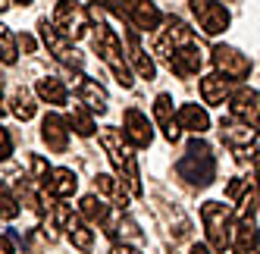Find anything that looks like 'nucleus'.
<instances>
[{"instance_id":"obj_12","label":"nucleus","mask_w":260,"mask_h":254,"mask_svg":"<svg viewBox=\"0 0 260 254\" xmlns=\"http://www.w3.org/2000/svg\"><path fill=\"white\" fill-rule=\"evenodd\" d=\"M166 66H170L179 79H191V76H198V69L204 66V57H201V47H179V50H173L170 57H166Z\"/></svg>"},{"instance_id":"obj_8","label":"nucleus","mask_w":260,"mask_h":254,"mask_svg":"<svg viewBox=\"0 0 260 254\" xmlns=\"http://www.w3.org/2000/svg\"><path fill=\"white\" fill-rule=\"evenodd\" d=\"M188 4H191V13L198 16V25L204 28V35H222L229 28L232 16L219 0H188Z\"/></svg>"},{"instance_id":"obj_16","label":"nucleus","mask_w":260,"mask_h":254,"mask_svg":"<svg viewBox=\"0 0 260 254\" xmlns=\"http://www.w3.org/2000/svg\"><path fill=\"white\" fill-rule=\"evenodd\" d=\"M76 94H79L82 107H88V110H94V113H107V110H110V98H107V91H104V88H101L94 79L79 76V82H76Z\"/></svg>"},{"instance_id":"obj_26","label":"nucleus","mask_w":260,"mask_h":254,"mask_svg":"<svg viewBox=\"0 0 260 254\" xmlns=\"http://www.w3.org/2000/svg\"><path fill=\"white\" fill-rule=\"evenodd\" d=\"M66 125H72V129H76L82 138L94 135V129H98V125H94V116H91V110H88V107H82V104H76V107L69 110V119H66Z\"/></svg>"},{"instance_id":"obj_1","label":"nucleus","mask_w":260,"mask_h":254,"mask_svg":"<svg viewBox=\"0 0 260 254\" xmlns=\"http://www.w3.org/2000/svg\"><path fill=\"white\" fill-rule=\"evenodd\" d=\"M101 144H104V151H107L110 163H113V170H116V179L128 185V195H135V198H138V195L144 192V188H141L138 160H135L132 148L125 144L122 132L113 129V125H104V129H101Z\"/></svg>"},{"instance_id":"obj_39","label":"nucleus","mask_w":260,"mask_h":254,"mask_svg":"<svg viewBox=\"0 0 260 254\" xmlns=\"http://www.w3.org/2000/svg\"><path fill=\"white\" fill-rule=\"evenodd\" d=\"M13 4H22V7H28V4H31V0H13Z\"/></svg>"},{"instance_id":"obj_9","label":"nucleus","mask_w":260,"mask_h":254,"mask_svg":"<svg viewBox=\"0 0 260 254\" xmlns=\"http://www.w3.org/2000/svg\"><path fill=\"white\" fill-rule=\"evenodd\" d=\"M191 44H198V41H194V31L185 25L179 16H170V19H166V28L160 31V38H157L154 47H157L160 57L166 60L173 50H179V47H191Z\"/></svg>"},{"instance_id":"obj_27","label":"nucleus","mask_w":260,"mask_h":254,"mask_svg":"<svg viewBox=\"0 0 260 254\" xmlns=\"http://www.w3.org/2000/svg\"><path fill=\"white\" fill-rule=\"evenodd\" d=\"M10 110H13L16 119H22V122L35 116V98L28 94V88H16V91H13V98H10Z\"/></svg>"},{"instance_id":"obj_34","label":"nucleus","mask_w":260,"mask_h":254,"mask_svg":"<svg viewBox=\"0 0 260 254\" xmlns=\"http://www.w3.org/2000/svg\"><path fill=\"white\" fill-rule=\"evenodd\" d=\"M19 47H22L25 53H35V47H38V44H35L31 35H19Z\"/></svg>"},{"instance_id":"obj_13","label":"nucleus","mask_w":260,"mask_h":254,"mask_svg":"<svg viewBox=\"0 0 260 254\" xmlns=\"http://www.w3.org/2000/svg\"><path fill=\"white\" fill-rule=\"evenodd\" d=\"M41 138H44V144L53 154H63L66 144H69V125H66V119L60 113H47L44 122H41Z\"/></svg>"},{"instance_id":"obj_35","label":"nucleus","mask_w":260,"mask_h":254,"mask_svg":"<svg viewBox=\"0 0 260 254\" xmlns=\"http://www.w3.org/2000/svg\"><path fill=\"white\" fill-rule=\"evenodd\" d=\"M110 254H141V251H138V248H132V245H125V242H122V245H113V248H110Z\"/></svg>"},{"instance_id":"obj_33","label":"nucleus","mask_w":260,"mask_h":254,"mask_svg":"<svg viewBox=\"0 0 260 254\" xmlns=\"http://www.w3.org/2000/svg\"><path fill=\"white\" fill-rule=\"evenodd\" d=\"M13 154V138H10V132L0 125V160H7Z\"/></svg>"},{"instance_id":"obj_18","label":"nucleus","mask_w":260,"mask_h":254,"mask_svg":"<svg viewBox=\"0 0 260 254\" xmlns=\"http://www.w3.org/2000/svg\"><path fill=\"white\" fill-rule=\"evenodd\" d=\"M125 44H128V66H135L138 76L151 82V79L157 76V66H154V60L144 53V47H141V41H138V35H135L132 28H125Z\"/></svg>"},{"instance_id":"obj_11","label":"nucleus","mask_w":260,"mask_h":254,"mask_svg":"<svg viewBox=\"0 0 260 254\" xmlns=\"http://www.w3.org/2000/svg\"><path fill=\"white\" fill-rule=\"evenodd\" d=\"M125 16L141 31H154L163 22V13L154 7V0H125Z\"/></svg>"},{"instance_id":"obj_17","label":"nucleus","mask_w":260,"mask_h":254,"mask_svg":"<svg viewBox=\"0 0 260 254\" xmlns=\"http://www.w3.org/2000/svg\"><path fill=\"white\" fill-rule=\"evenodd\" d=\"M76 188H79V179H76V173H72V170H66V167H60V170H50L47 182H44V192L53 198V201H66V198H72V195H76Z\"/></svg>"},{"instance_id":"obj_10","label":"nucleus","mask_w":260,"mask_h":254,"mask_svg":"<svg viewBox=\"0 0 260 254\" xmlns=\"http://www.w3.org/2000/svg\"><path fill=\"white\" fill-rule=\"evenodd\" d=\"M122 129H125V138H128L132 148H138V151L151 148L154 129H151V122H147V116L138 110V107H128V110L122 113Z\"/></svg>"},{"instance_id":"obj_23","label":"nucleus","mask_w":260,"mask_h":254,"mask_svg":"<svg viewBox=\"0 0 260 254\" xmlns=\"http://www.w3.org/2000/svg\"><path fill=\"white\" fill-rule=\"evenodd\" d=\"M35 91H38V98H41V101L57 104V107H63V104H66V98H69V91H66L63 79H57V76H44V79H38Z\"/></svg>"},{"instance_id":"obj_28","label":"nucleus","mask_w":260,"mask_h":254,"mask_svg":"<svg viewBox=\"0 0 260 254\" xmlns=\"http://www.w3.org/2000/svg\"><path fill=\"white\" fill-rule=\"evenodd\" d=\"M16 38H13V31L7 28V25H0V63H7V66H13L16 63Z\"/></svg>"},{"instance_id":"obj_32","label":"nucleus","mask_w":260,"mask_h":254,"mask_svg":"<svg viewBox=\"0 0 260 254\" xmlns=\"http://www.w3.org/2000/svg\"><path fill=\"white\" fill-rule=\"evenodd\" d=\"M248 188H251L248 179H235V182H229V188H226V198H232V201H235V198H241Z\"/></svg>"},{"instance_id":"obj_3","label":"nucleus","mask_w":260,"mask_h":254,"mask_svg":"<svg viewBox=\"0 0 260 254\" xmlns=\"http://www.w3.org/2000/svg\"><path fill=\"white\" fill-rule=\"evenodd\" d=\"M91 41H94V50L101 53V60L110 66V72H113V79L122 85V88H132V66H128V60L122 57V41L119 35L110 28L107 22L94 19V31H91Z\"/></svg>"},{"instance_id":"obj_6","label":"nucleus","mask_w":260,"mask_h":254,"mask_svg":"<svg viewBox=\"0 0 260 254\" xmlns=\"http://www.w3.org/2000/svg\"><path fill=\"white\" fill-rule=\"evenodd\" d=\"M210 60L216 66V76H222L226 82H241L251 76V60L241 53L238 47H229V44H216L210 50Z\"/></svg>"},{"instance_id":"obj_25","label":"nucleus","mask_w":260,"mask_h":254,"mask_svg":"<svg viewBox=\"0 0 260 254\" xmlns=\"http://www.w3.org/2000/svg\"><path fill=\"white\" fill-rule=\"evenodd\" d=\"M219 132H222V141L232 144V148H245V144H254V129L245 122H222L219 125Z\"/></svg>"},{"instance_id":"obj_21","label":"nucleus","mask_w":260,"mask_h":254,"mask_svg":"<svg viewBox=\"0 0 260 254\" xmlns=\"http://www.w3.org/2000/svg\"><path fill=\"white\" fill-rule=\"evenodd\" d=\"M63 229H69V242L76 245L79 251L88 254L91 248H94V232L88 229V223L82 220V216H72V213H69V216H66V223H63Z\"/></svg>"},{"instance_id":"obj_38","label":"nucleus","mask_w":260,"mask_h":254,"mask_svg":"<svg viewBox=\"0 0 260 254\" xmlns=\"http://www.w3.org/2000/svg\"><path fill=\"white\" fill-rule=\"evenodd\" d=\"M188 254H210V248L198 242V245H191V251H188Z\"/></svg>"},{"instance_id":"obj_41","label":"nucleus","mask_w":260,"mask_h":254,"mask_svg":"<svg viewBox=\"0 0 260 254\" xmlns=\"http://www.w3.org/2000/svg\"><path fill=\"white\" fill-rule=\"evenodd\" d=\"M7 113V107H4V101H0V116H4Z\"/></svg>"},{"instance_id":"obj_31","label":"nucleus","mask_w":260,"mask_h":254,"mask_svg":"<svg viewBox=\"0 0 260 254\" xmlns=\"http://www.w3.org/2000/svg\"><path fill=\"white\" fill-rule=\"evenodd\" d=\"M119 235H122V242H135V245L144 239L141 229H138V223L132 220V216H122V220H119Z\"/></svg>"},{"instance_id":"obj_4","label":"nucleus","mask_w":260,"mask_h":254,"mask_svg":"<svg viewBox=\"0 0 260 254\" xmlns=\"http://www.w3.org/2000/svg\"><path fill=\"white\" fill-rule=\"evenodd\" d=\"M201 220L207 226V239H210V248L213 251H229V242H232V226H235V213L219 204V201H204L201 207Z\"/></svg>"},{"instance_id":"obj_20","label":"nucleus","mask_w":260,"mask_h":254,"mask_svg":"<svg viewBox=\"0 0 260 254\" xmlns=\"http://www.w3.org/2000/svg\"><path fill=\"white\" fill-rule=\"evenodd\" d=\"M154 116H157V122H160V129H163V135H166V141H179V135H182V129L176 125V116H173V98L170 94H157V101H154Z\"/></svg>"},{"instance_id":"obj_14","label":"nucleus","mask_w":260,"mask_h":254,"mask_svg":"<svg viewBox=\"0 0 260 254\" xmlns=\"http://www.w3.org/2000/svg\"><path fill=\"white\" fill-rule=\"evenodd\" d=\"M229 113H232V119L257 129V91H254V88H238V91L232 94Z\"/></svg>"},{"instance_id":"obj_5","label":"nucleus","mask_w":260,"mask_h":254,"mask_svg":"<svg viewBox=\"0 0 260 254\" xmlns=\"http://www.w3.org/2000/svg\"><path fill=\"white\" fill-rule=\"evenodd\" d=\"M88 10L79 4V0H60L57 10H53V28H57L66 41H79L85 38V31H88Z\"/></svg>"},{"instance_id":"obj_15","label":"nucleus","mask_w":260,"mask_h":254,"mask_svg":"<svg viewBox=\"0 0 260 254\" xmlns=\"http://www.w3.org/2000/svg\"><path fill=\"white\" fill-rule=\"evenodd\" d=\"M79 210L88 223H101L107 235H116V229L110 226V201L101 195H85L82 201H79Z\"/></svg>"},{"instance_id":"obj_36","label":"nucleus","mask_w":260,"mask_h":254,"mask_svg":"<svg viewBox=\"0 0 260 254\" xmlns=\"http://www.w3.org/2000/svg\"><path fill=\"white\" fill-rule=\"evenodd\" d=\"M98 4L104 10H110V13H119V0H98Z\"/></svg>"},{"instance_id":"obj_29","label":"nucleus","mask_w":260,"mask_h":254,"mask_svg":"<svg viewBox=\"0 0 260 254\" xmlns=\"http://www.w3.org/2000/svg\"><path fill=\"white\" fill-rule=\"evenodd\" d=\"M19 216V201L7 192V185L0 182V220H16Z\"/></svg>"},{"instance_id":"obj_19","label":"nucleus","mask_w":260,"mask_h":254,"mask_svg":"<svg viewBox=\"0 0 260 254\" xmlns=\"http://www.w3.org/2000/svg\"><path fill=\"white\" fill-rule=\"evenodd\" d=\"M176 125H179V129L194 132V135H204V132L210 129V116H207V110H204V107H198V104H182L179 113H176Z\"/></svg>"},{"instance_id":"obj_24","label":"nucleus","mask_w":260,"mask_h":254,"mask_svg":"<svg viewBox=\"0 0 260 254\" xmlns=\"http://www.w3.org/2000/svg\"><path fill=\"white\" fill-rule=\"evenodd\" d=\"M94 185H98V192L104 195V198H110L116 207H125L128 204V192L122 188V182L116 176H107V173H98V179H94Z\"/></svg>"},{"instance_id":"obj_7","label":"nucleus","mask_w":260,"mask_h":254,"mask_svg":"<svg viewBox=\"0 0 260 254\" xmlns=\"http://www.w3.org/2000/svg\"><path fill=\"white\" fill-rule=\"evenodd\" d=\"M38 28H41V41L47 44V50L53 53V60L57 63H63V66H69V69H76V72H82V66H85V57L72 47V41H66L63 35L53 28L47 19H38Z\"/></svg>"},{"instance_id":"obj_37","label":"nucleus","mask_w":260,"mask_h":254,"mask_svg":"<svg viewBox=\"0 0 260 254\" xmlns=\"http://www.w3.org/2000/svg\"><path fill=\"white\" fill-rule=\"evenodd\" d=\"M0 254H16V248H13L10 239H0Z\"/></svg>"},{"instance_id":"obj_30","label":"nucleus","mask_w":260,"mask_h":254,"mask_svg":"<svg viewBox=\"0 0 260 254\" xmlns=\"http://www.w3.org/2000/svg\"><path fill=\"white\" fill-rule=\"evenodd\" d=\"M28 167H31V179H35L38 185H44V182H47V176H50L47 160H44V157H38V154H31V157H28Z\"/></svg>"},{"instance_id":"obj_40","label":"nucleus","mask_w":260,"mask_h":254,"mask_svg":"<svg viewBox=\"0 0 260 254\" xmlns=\"http://www.w3.org/2000/svg\"><path fill=\"white\" fill-rule=\"evenodd\" d=\"M7 7H10V4H7V0H0V13H4V10H7Z\"/></svg>"},{"instance_id":"obj_2","label":"nucleus","mask_w":260,"mask_h":254,"mask_svg":"<svg viewBox=\"0 0 260 254\" xmlns=\"http://www.w3.org/2000/svg\"><path fill=\"white\" fill-rule=\"evenodd\" d=\"M176 173L182 182H188L191 188H207L213 179H216V157L210 151L207 141H191L185 157L176 163Z\"/></svg>"},{"instance_id":"obj_22","label":"nucleus","mask_w":260,"mask_h":254,"mask_svg":"<svg viewBox=\"0 0 260 254\" xmlns=\"http://www.w3.org/2000/svg\"><path fill=\"white\" fill-rule=\"evenodd\" d=\"M201 98H204V104H210V107H219L222 101L229 98V82L222 79V76H204L201 79Z\"/></svg>"}]
</instances>
